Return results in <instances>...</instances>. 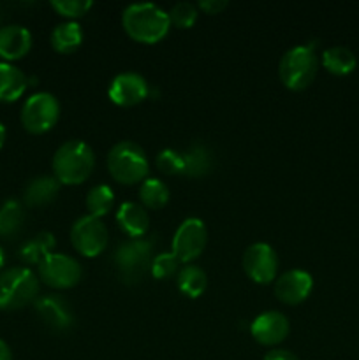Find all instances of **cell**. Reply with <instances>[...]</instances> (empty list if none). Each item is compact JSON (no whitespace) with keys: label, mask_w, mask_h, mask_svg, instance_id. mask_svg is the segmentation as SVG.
Returning a JSON list of instances; mask_svg holds the SVG:
<instances>
[{"label":"cell","mask_w":359,"mask_h":360,"mask_svg":"<svg viewBox=\"0 0 359 360\" xmlns=\"http://www.w3.org/2000/svg\"><path fill=\"white\" fill-rule=\"evenodd\" d=\"M113 204H115V193L108 185H95L88 190L87 210L92 217H106L113 210Z\"/></svg>","instance_id":"4316f807"},{"label":"cell","mask_w":359,"mask_h":360,"mask_svg":"<svg viewBox=\"0 0 359 360\" xmlns=\"http://www.w3.org/2000/svg\"><path fill=\"white\" fill-rule=\"evenodd\" d=\"M178 290L190 299H197L204 294L208 288V276L204 269L194 264H185L178 271Z\"/></svg>","instance_id":"d4e9b609"},{"label":"cell","mask_w":359,"mask_h":360,"mask_svg":"<svg viewBox=\"0 0 359 360\" xmlns=\"http://www.w3.org/2000/svg\"><path fill=\"white\" fill-rule=\"evenodd\" d=\"M139 200L148 210H162L169 202L168 185L158 178H146L139 186Z\"/></svg>","instance_id":"484cf974"},{"label":"cell","mask_w":359,"mask_h":360,"mask_svg":"<svg viewBox=\"0 0 359 360\" xmlns=\"http://www.w3.org/2000/svg\"><path fill=\"white\" fill-rule=\"evenodd\" d=\"M148 94H150V88H148L146 79L132 70L116 74L108 86V97L122 108L141 104L148 97Z\"/></svg>","instance_id":"7c38bea8"},{"label":"cell","mask_w":359,"mask_h":360,"mask_svg":"<svg viewBox=\"0 0 359 360\" xmlns=\"http://www.w3.org/2000/svg\"><path fill=\"white\" fill-rule=\"evenodd\" d=\"M227 6H229L227 0H201V2L197 4V7H201V9L208 14L222 13Z\"/></svg>","instance_id":"1f68e13d"},{"label":"cell","mask_w":359,"mask_h":360,"mask_svg":"<svg viewBox=\"0 0 359 360\" xmlns=\"http://www.w3.org/2000/svg\"><path fill=\"white\" fill-rule=\"evenodd\" d=\"M39 280L56 290L76 287L83 276L81 264L65 253H49L37 266Z\"/></svg>","instance_id":"9c48e42d"},{"label":"cell","mask_w":359,"mask_h":360,"mask_svg":"<svg viewBox=\"0 0 359 360\" xmlns=\"http://www.w3.org/2000/svg\"><path fill=\"white\" fill-rule=\"evenodd\" d=\"M39 297V276L28 267H11L0 273V309L14 311Z\"/></svg>","instance_id":"8992f818"},{"label":"cell","mask_w":359,"mask_h":360,"mask_svg":"<svg viewBox=\"0 0 359 360\" xmlns=\"http://www.w3.org/2000/svg\"><path fill=\"white\" fill-rule=\"evenodd\" d=\"M116 221L129 238H144L150 229V214L146 207L134 200H127L116 211Z\"/></svg>","instance_id":"e0dca14e"},{"label":"cell","mask_w":359,"mask_h":360,"mask_svg":"<svg viewBox=\"0 0 359 360\" xmlns=\"http://www.w3.org/2000/svg\"><path fill=\"white\" fill-rule=\"evenodd\" d=\"M25 225V207L20 200L7 199L0 206V238L14 239Z\"/></svg>","instance_id":"cb8c5ba5"},{"label":"cell","mask_w":359,"mask_h":360,"mask_svg":"<svg viewBox=\"0 0 359 360\" xmlns=\"http://www.w3.org/2000/svg\"><path fill=\"white\" fill-rule=\"evenodd\" d=\"M171 25L178 28H190L197 20V6L192 2H176L169 11Z\"/></svg>","instance_id":"f546056e"},{"label":"cell","mask_w":359,"mask_h":360,"mask_svg":"<svg viewBox=\"0 0 359 360\" xmlns=\"http://www.w3.org/2000/svg\"><path fill=\"white\" fill-rule=\"evenodd\" d=\"M291 333L289 319L280 311H264L250 323V334L263 347H277Z\"/></svg>","instance_id":"5bb4252c"},{"label":"cell","mask_w":359,"mask_h":360,"mask_svg":"<svg viewBox=\"0 0 359 360\" xmlns=\"http://www.w3.org/2000/svg\"><path fill=\"white\" fill-rule=\"evenodd\" d=\"M28 77L9 62H0V102H14L25 94Z\"/></svg>","instance_id":"ffe728a7"},{"label":"cell","mask_w":359,"mask_h":360,"mask_svg":"<svg viewBox=\"0 0 359 360\" xmlns=\"http://www.w3.org/2000/svg\"><path fill=\"white\" fill-rule=\"evenodd\" d=\"M213 169V153L204 143H192L183 151V174L203 178Z\"/></svg>","instance_id":"d6986e66"},{"label":"cell","mask_w":359,"mask_h":360,"mask_svg":"<svg viewBox=\"0 0 359 360\" xmlns=\"http://www.w3.org/2000/svg\"><path fill=\"white\" fill-rule=\"evenodd\" d=\"M30 30L23 25H4L0 27V58L4 62H14L28 55L32 48Z\"/></svg>","instance_id":"2e32d148"},{"label":"cell","mask_w":359,"mask_h":360,"mask_svg":"<svg viewBox=\"0 0 359 360\" xmlns=\"http://www.w3.org/2000/svg\"><path fill=\"white\" fill-rule=\"evenodd\" d=\"M60 118V102L49 91L30 95L21 105L20 122L30 134H44L56 125Z\"/></svg>","instance_id":"52a82bcc"},{"label":"cell","mask_w":359,"mask_h":360,"mask_svg":"<svg viewBox=\"0 0 359 360\" xmlns=\"http://www.w3.org/2000/svg\"><path fill=\"white\" fill-rule=\"evenodd\" d=\"M324 69L327 72L334 74V76H347L358 65V58H355L354 51L348 49L347 46H331L322 51L320 56Z\"/></svg>","instance_id":"7402d4cb"},{"label":"cell","mask_w":359,"mask_h":360,"mask_svg":"<svg viewBox=\"0 0 359 360\" xmlns=\"http://www.w3.org/2000/svg\"><path fill=\"white\" fill-rule=\"evenodd\" d=\"M53 176L60 185H80L90 178L95 167V153L88 143L81 139L65 141L56 148L51 160Z\"/></svg>","instance_id":"7a4b0ae2"},{"label":"cell","mask_w":359,"mask_h":360,"mask_svg":"<svg viewBox=\"0 0 359 360\" xmlns=\"http://www.w3.org/2000/svg\"><path fill=\"white\" fill-rule=\"evenodd\" d=\"M55 236L48 231L35 234L20 246V259L28 266H39L55 248Z\"/></svg>","instance_id":"603a6c76"},{"label":"cell","mask_w":359,"mask_h":360,"mask_svg":"<svg viewBox=\"0 0 359 360\" xmlns=\"http://www.w3.org/2000/svg\"><path fill=\"white\" fill-rule=\"evenodd\" d=\"M278 260L277 252L267 243H253L243 253V269L252 281L259 285L273 283L278 278Z\"/></svg>","instance_id":"8fae6325"},{"label":"cell","mask_w":359,"mask_h":360,"mask_svg":"<svg viewBox=\"0 0 359 360\" xmlns=\"http://www.w3.org/2000/svg\"><path fill=\"white\" fill-rule=\"evenodd\" d=\"M92 6H94L92 0H51L53 9H55L60 16L70 18V20L84 16V14L92 9Z\"/></svg>","instance_id":"4dcf8cb0"},{"label":"cell","mask_w":359,"mask_h":360,"mask_svg":"<svg viewBox=\"0 0 359 360\" xmlns=\"http://www.w3.org/2000/svg\"><path fill=\"white\" fill-rule=\"evenodd\" d=\"M319 70V56L313 44H299L287 49L278 63V76L284 86L292 91L306 90Z\"/></svg>","instance_id":"3957f363"},{"label":"cell","mask_w":359,"mask_h":360,"mask_svg":"<svg viewBox=\"0 0 359 360\" xmlns=\"http://www.w3.org/2000/svg\"><path fill=\"white\" fill-rule=\"evenodd\" d=\"M263 360H299L298 355H294L289 350H282V348H275L264 355Z\"/></svg>","instance_id":"d6a6232c"},{"label":"cell","mask_w":359,"mask_h":360,"mask_svg":"<svg viewBox=\"0 0 359 360\" xmlns=\"http://www.w3.org/2000/svg\"><path fill=\"white\" fill-rule=\"evenodd\" d=\"M180 260L176 259V255L172 252H164L158 253L153 257V262H151V274L157 280H165V278H171L172 274H176L180 271Z\"/></svg>","instance_id":"83f0119b"},{"label":"cell","mask_w":359,"mask_h":360,"mask_svg":"<svg viewBox=\"0 0 359 360\" xmlns=\"http://www.w3.org/2000/svg\"><path fill=\"white\" fill-rule=\"evenodd\" d=\"M151 253H153V241L146 238H129L127 241L120 243L113 257L120 280L127 285L143 281L148 271L151 269L153 262Z\"/></svg>","instance_id":"5b68a950"},{"label":"cell","mask_w":359,"mask_h":360,"mask_svg":"<svg viewBox=\"0 0 359 360\" xmlns=\"http://www.w3.org/2000/svg\"><path fill=\"white\" fill-rule=\"evenodd\" d=\"M4 266H6V252H4V248L0 246V273H2Z\"/></svg>","instance_id":"d590c367"},{"label":"cell","mask_w":359,"mask_h":360,"mask_svg":"<svg viewBox=\"0 0 359 360\" xmlns=\"http://www.w3.org/2000/svg\"><path fill=\"white\" fill-rule=\"evenodd\" d=\"M60 181L55 176H35L23 190V202L28 207H42L51 204L60 192Z\"/></svg>","instance_id":"ac0fdd59"},{"label":"cell","mask_w":359,"mask_h":360,"mask_svg":"<svg viewBox=\"0 0 359 360\" xmlns=\"http://www.w3.org/2000/svg\"><path fill=\"white\" fill-rule=\"evenodd\" d=\"M150 162L143 148L134 141H120L108 153V171L122 185L143 183L148 176Z\"/></svg>","instance_id":"277c9868"},{"label":"cell","mask_w":359,"mask_h":360,"mask_svg":"<svg viewBox=\"0 0 359 360\" xmlns=\"http://www.w3.org/2000/svg\"><path fill=\"white\" fill-rule=\"evenodd\" d=\"M70 243L83 257H99L109 243V231L101 218L92 214L80 217L70 227Z\"/></svg>","instance_id":"ba28073f"},{"label":"cell","mask_w":359,"mask_h":360,"mask_svg":"<svg viewBox=\"0 0 359 360\" xmlns=\"http://www.w3.org/2000/svg\"><path fill=\"white\" fill-rule=\"evenodd\" d=\"M4 143H6V127L0 122V148L4 146Z\"/></svg>","instance_id":"e575fe53"},{"label":"cell","mask_w":359,"mask_h":360,"mask_svg":"<svg viewBox=\"0 0 359 360\" xmlns=\"http://www.w3.org/2000/svg\"><path fill=\"white\" fill-rule=\"evenodd\" d=\"M83 28L77 21H63L58 23L51 32V48L55 51L62 53V55H69V53L77 51L83 44Z\"/></svg>","instance_id":"44dd1931"},{"label":"cell","mask_w":359,"mask_h":360,"mask_svg":"<svg viewBox=\"0 0 359 360\" xmlns=\"http://www.w3.org/2000/svg\"><path fill=\"white\" fill-rule=\"evenodd\" d=\"M0 360H13V352L4 340H0Z\"/></svg>","instance_id":"836d02e7"},{"label":"cell","mask_w":359,"mask_h":360,"mask_svg":"<svg viewBox=\"0 0 359 360\" xmlns=\"http://www.w3.org/2000/svg\"><path fill=\"white\" fill-rule=\"evenodd\" d=\"M273 283L275 295H277L278 301L289 306H296L306 301L308 295L312 294L313 278L312 274L303 269H291L282 273Z\"/></svg>","instance_id":"4fadbf2b"},{"label":"cell","mask_w":359,"mask_h":360,"mask_svg":"<svg viewBox=\"0 0 359 360\" xmlns=\"http://www.w3.org/2000/svg\"><path fill=\"white\" fill-rule=\"evenodd\" d=\"M39 319L53 330H67L74 323V313L69 301L60 294L41 295L34 302Z\"/></svg>","instance_id":"9a60e30c"},{"label":"cell","mask_w":359,"mask_h":360,"mask_svg":"<svg viewBox=\"0 0 359 360\" xmlns=\"http://www.w3.org/2000/svg\"><path fill=\"white\" fill-rule=\"evenodd\" d=\"M208 245V229L201 218H187L172 236V253L183 264H190L201 257Z\"/></svg>","instance_id":"30bf717a"},{"label":"cell","mask_w":359,"mask_h":360,"mask_svg":"<svg viewBox=\"0 0 359 360\" xmlns=\"http://www.w3.org/2000/svg\"><path fill=\"white\" fill-rule=\"evenodd\" d=\"M123 30L130 39L143 44H157L171 28L169 13L151 2L130 4L122 13Z\"/></svg>","instance_id":"6da1fadb"},{"label":"cell","mask_w":359,"mask_h":360,"mask_svg":"<svg viewBox=\"0 0 359 360\" xmlns=\"http://www.w3.org/2000/svg\"><path fill=\"white\" fill-rule=\"evenodd\" d=\"M155 165L158 171L168 176L183 174V153L172 150V148H165V150L158 151Z\"/></svg>","instance_id":"f1b7e54d"}]
</instances>
